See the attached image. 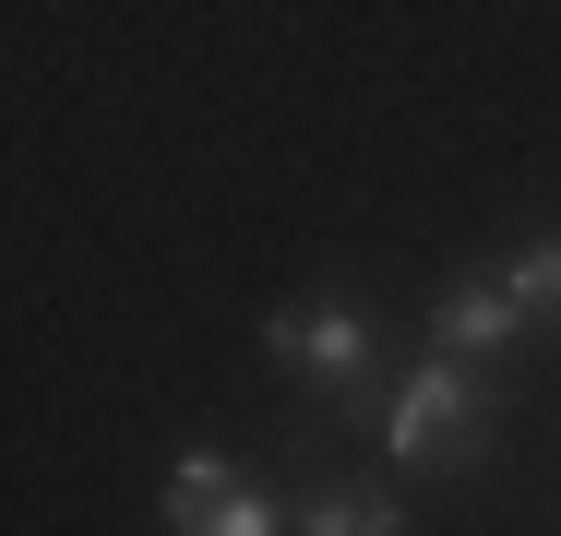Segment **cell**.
<instances>
[{"instance_id": "3957f363", "label": "cell", "mask_w": 561, "mask_h": 536, "mask_svg": "<svg viewBox=\"0 0 561 536\" xmlns=\"http://www.w3.org/2000/svg\"><path fill=\"white\" fill-rule=\"evenodd\" d=\"M156 513H168V536H287V501L263 477H239L227 453H180Z\"/></svg>"}, {"instance_id": "277c9868", "label": "cell", "mask_w": 561, "mask_h": 536, "mask_svg": "<svg viewBox=\"0 0 561 536\" xmlns=\"http://www.w3.org/2000/svg\"><path fill=\"white\" fill-rule=\"evenodd\" d=\"M514 334H538V322L514 311V287H502V275H466V287H443V299H431V346H443L454 370H478V358H502Z\"/></svg>"}, {"instance_id": "5b68a950", "label": "cell", "mask_w": 561, "mask_h": 536, "mask_svg": "<svg viewBox=\"0 0 561 536\" xmlns=\"http://www.w3.org/2000/svg\"><path fill=\"white\" fill-rule=\"evenodd\" d=\"M287 536H407V501L394 489H299Z\"/></svg>"}, {"instance_id": "8992f818", "label": "cell", "mask_w": 561, "mask_h": 536, "mask_svg": "<svg viewBox=\"0 0 561 536\" xmlns=\"http://www.w3.org/2000/svg\"><path fill=\"white\" fill-rule=\"evenodd\" d=\"M502 287H514L526 322H561V238H526V250L502 263Z\"/></svg>"}, {"instance_id": "7a4b0ae2", "label": "cell", "mask_w": 561, "mask_h": 536, "mask_svg": "<svg viewBox=\"0 0 561 536\" xmlns=\"http://www.w3.org/2000/svg\"><path fill=\"white\" fill-rule=\"evenodd\" d=\"M490 429H502L490 382L454 370V358L407 370V382L382 394V453H394L407 477H466V465H490Z\"/></svg>"}, {"instance_id": "6da1fadb", "label": "cell", "mask_w": 561, "mask_h": 536, "mask_svg": "<svg viewBox=\"0 0 561 536\" xmlns=\"http://www.w3.org/2000/svg\"><path fill=\"white\" fill-rule=\"evenodd\" d=\"M263 358L287 370V382H311V406L323 418H370L394 382H382V334H370V311L358 299H287V311H263Z\"/></svg>"}]
</instances>
